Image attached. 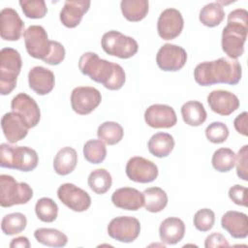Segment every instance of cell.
<instances>
[{
  "instance_id": "44dd1931",
  "label": "cell",
  "mask_w": 248,
  "mask_h": 248,
  "mask_svg": "<svg viewBox=\"0 0 248 248\" xmlns=\"http://www.w3.org/2000/svg\"><path fill=\"white\" fill-rule=\"evenodd\" d=\"M111 202L118 208L136 211L143 206L144 197L141 192L135 188L122 187L113 192Z\"/></svg>"
},
{
  "instance_id": "d4e9b609",
  "label": "cell",
  "mask_w": 248,
  "mask_h": 248,
  "mask_svg": "<svg viewBox=\"0 0 248 248\" xmlns=\"http://www.w3.org/2000/svg\"><path fill=\"white\" fill-rule=\"evenodd\" d=\"M77 163V151L73 147L65 146L56 153L53 160V169L57 174L67 175L76 169Z\"/></svg>"
},
{
  "instance_id": "ab89813d",
  "label": "cell",
  "mask_w": 248,
  "mask_h": 248,
  "mask_svg": "<svg viewBox=\"0 0 248 248\" xmlns=\"http://www.w3.org/2000/svg\"><path fill=\"white\" fill-rule=\"evenodd\" d=\"M193 223L198 231L208 232L215 223V214L209 208H202L195 213Z\"/></svg>"
},
{
  "instance_id": "cb8c5ba5",
  "label": "cell",
  "mask_w": 248,
  "mask_h": 248,
  "mask_svg": "<svg viewBox=\"0 0 248 248\" xmlns=\"http://www.w3.org/2000/svg\"><path fill=\"white\" fill-rule=\"evenodd\" d=\"M185 234V224L177 217L165 219L159 227V236L162 242L173 245L182 240Z\"/></svg>"
},
{
  "instance_id": "e575fe53",
  "label": "cell",
  "mask_w": 248,
  "mask_h": 248,
  "mask_svg": "<svg viewBox=\"0 0 248 248\" xmlns=\"http://www.w3.org/2000/svg\"><path fill=\"white\" fill-rule=\"evenodd\" d=\"M27 225V219L20 212H14L5 215L1 221L2 232L6 235H14L24 231Z\"/></svg>"
},
{
  "instance_id": "f35d334b",
  "label": "cell",
  "mask_w": 248,
  "mask_h": 248,
  "mask_svg": "<svg viewBox=\"0 0 248 248\" xmlns=\"http://www.w3.org/2000/svg\"><path fill=\"white\" fill-rule=\"evenodd\" d=\"M229 128L223 122H212L205 129V137L212 143H222L229 137Z\"/></svg>"
},
{
  "instance_id": "5b68a950",
  "label": "cell",
  "mask_w": 248,
  "mask_h": 248,
  "mask_svg": "<svg viewBox=\"0 0 248 248\" xmlns=\"http://www.w3.org/2000/svg\"><path fill=\"white\" fill-rule=\"evenodd\" d=\"M22 66L19 52L13 47H4L0 51V93L10 94L16 86L17 77Z\"/></svg>"
},
{
  "instance_id": "3957f363",
  "label": "cell",
  "mask_w": 248,
  "mask_h": 248,
  "mask_svg": "<svg viewBox=\"0 0 248 248\" xmlns=\"http://www.w3.org/2000/svg\"><path fill=\"white\" fill-rule=\"evenodd\" d=\"M222 31V49L229 58L236 59L244 52V43L248 32V13L244 9L232 11Z\"/></svg>"
},
{
  "instance_id": "bcb514c9",
  "label": "cell",
  "mask_w": 248,
  "mask_h": 248,
  "mask_svg": "<svg viewBox=\"0 0 248 248\" xmlns=\"http://www.w3.org/2000/svg\"><path fill=\"white\" fill-rule=\"evenodd\" d=\"M10 247L11 248H16V247L29 248L30 247V242H29V240L26 236H17L16 238L12 239V241L10 243Z\"/></svg>"
},
{
  "instance_id": "30bf717a",
  "label": "cell",
  "mask_w": 248,
  "mask_h": 248,
  "mask_svg": "<svg viewBox=\"0 0 248 248\" xmlns=\"http://www.w3.org/2000/svg\"><path fill=\"white\" fill-rule=\"evenodd\" d=\"M102 101L100 91L91 86H78L71 93V106L75 112L80 115L91 113Z\"/></svg>"
},
{
  "instance_id": "484cf974",
  "label": "cell",
  "mask_w": 248,
  "mask_h": 248,
  "mask_svg": "<svg viewBox=\"0 0 248 248\" xmlns=\"http://www.w3.org/2000/svg\"><path fill=\"white\" fill-rule=\"evenodd\" d=\"M148 151L155 157L164 158L170 154L174 147V140L170 134L158 132L147 142Z\"/></svg>"
},
{
  "instance_id": "7c38bea8",
  "label": "cell",
  "mask_w": 248,
  "mask_h": 248,
  "mask_svg": "<svg viewBox=\"0 0 248 248\" xmlns=\"http://www.w3.org/2000/svg\"><path fill=\"white\" fill-rule=\"evenodd\" d=\"M187 61L186 50L176 45H163L156 55L158 67L166 72H176L182 69Z\"/></svg>"
},
{
  "instance_id": "83f0119b",
  "label": "cell",
  "mask_w": 248,
  "mask_h": 248,
  "mask_svg": "<svg viewBox=\"0 0 248 248\" xmlns=\"http://www.w3.org/2000/svg\"><path fill=\"white\" fill-rule=\"evenodd\" d=\"M120 9L124 17L129 21H140L143 19L149 10L147 0H122Z\"/></svg>"
},
{
  "instance_id": "f6af8a7d",
  "label": "cell",
  "mask_w": 248,
  "mask_h": 248,
  "mask_svg": "<svg viewBox=\"0 0 248 248\" xmlns=\"http://www.w3.org/2000/svg\"><path fill=\"white\" fill-rule=\"evenodd\" d=\"M247 123H248V113L246 111H243L239 115H237L233 120V126L237 133L247 136Z\"/></svg>"
},
{
  "instance_id": "d6986e66",
  "label": "cell",
  "mask_w": 248,
  "mask_h": 248,
  "mask_svg": "<svg viewBox=\"0 0 248 248\" xmlns=\"http://www.w3.org/2000/svg\"><path fill=\"white\" fill-rule=\"evenodd\" d=\"M1 127L3 134L10 143H16L23 140L28 134V126L25 120L16 112H7L2 116Z\"/></svg>"
},
{
  "instance_id": "7a4b0ae2",
  "label": "cell",
  "mask_w": 248,
  "mask_h": 248,
  "mask_svg": "<svg viewBox=\"0 0 248 248\" xmlns=\"http://www.w3.org/2000/svg\"><path fill=\"white\" fill-rule=\"evenodd\" d=\"M241 65L237 59L220 57L213 61H204L198 64L194 70V78L202 86L216 83L234 85L241 78Z\"/></svg>"
},
{
  "instance_id": "ffe728a7",
  "label": "cell",
  "mask_w": 248,
  "mask_h": 248,
  "mask_svg": "<svg viewBox=\"0 0 248 248\" xmlns=\"http://www.w3.org/2000/svg\"><path fill=\"white\" fill-rule=\"evenodd\" d=\"M29 87L38 95H46L54 87V74L42 66L33 67L28 73Z\"/></svg>"
},
{
  "instance_id": "7402d4cb",
  "label": "cell",
  "mask_w": 248,
  "mask_h": 248,
  "mask_svg": "<svg viewBox=\"0 0 248 248\" xmlns=\"http://www.w3.org/2000/svg\"><path fill=\"white\" fill-rule=\"evenodd\" d=\"M91 2L88 0H76L65 1L64 6L60 12V21L68 28L77 27L83 15L89 10Z\"/></svg>"
},
{
  "instance_id": "8d00e7d4",
  "label": "cell",
  "mask_w": 248,
  "mask_h": 248,
  "mask_svg": "<svg viewBox=\"0 0 248 248\" xmlns=\"http://www.w3.org/2000/svg\"><path fill=\"white\" fill-rule=\"evenodd\" d=\"M37 217L46 223H51L56 220L58 215V206L50 198H41L35 204Z\"/></svg>"
},
{
  "instance_id": "603a6c76",
  "label": "cell",
  "mask_w": 248,
  "mask_h": 248,
  "mask_svg": "<svg viewBox=\"0 0 248 248\" xmlns=\"http://www.w3.org/2000/svg\"><path fill=\"white\" fill-rule=\"evenodd\" d=\"M221 226L233 238H246L248 235V218L243 212L227 211L222 216Z\"/></svg>"
},
{
  "instance_id": "4316f807",
  "label": "cell",
  "mask_w": 248,
  "mask_h": 248,
  "mask_svg": "<svg viewBox=\"0 0 248 248\" xmlns=\"http://www.w3.org/2000/svg\"><path fill=\"white\" fill-rule=\"evenodd\" d=\"M183 121L193 127L202 125L206 120V111L203 105L199 101H188L181 107Z\"/></svg>"
},
{
  "instance_id": "52a82bcc",
  "label": "cell",
  "mask_w": 248,
  "mask_h": 248,
  "mask_svg": "<svg viewBox=\"0 0 248 248\" xmlns=\"http://www.w3.org/2000/svg\"><path fill=\"white\" fill-rule=\"evenodd\" d=\"M101 45L106 53L121 59L130 58L139 50V45L134 38L116 30L106 32L102 37Z\"/></svg>"
},
{
  "instance_id": "d6a6232c",
  "label": "cell",
  "mask_w": 248,
  "mask_h": 248,
  "mask_svg": "<svg viewBox=\"0 0 248 248\" xmlns=\"http://www.w3.org/2000/svg\"><path fill=\"white\" fill-rule=\"evenodd\" d=\"M111 175L105 169L94 170L88 175V186L94 193L98 195L107 193L111 187Z\"/></svg>"
},
{
  "instance_id": "ba28073f",
  "label": "cell",
  "mask_w": 248,
  "mask_h": 248,
  "mask_svg": "<svg viewBox=\"0 0 248 248\" xmlns=\"http://www.w3.org/2000/svg\"><path fill=\"white\" fill-rule=\"evenodd\" d=\"M24 44L28 54L43 61L48 56L51 41L48 40L46 31L41 25H31L23 33Z\"/></svg>"
},
{
  "instance_id": "1f68e13d",
  "label": "cell",
  "mask_w": 248,
  "mask_h": 248,
  "mask_svg": "<svg viewBox=\"0 0 248 248\" xmlns=\"http://www.w3.org/2000/svg\"><path fill=\"white\" fill-rule=\"evenodd\" d=\"M124 132L122 126L114 121H106L102 123L97 130L99 140L108 145L118 143L123 138Z\"/></svg>"
},
{
  "instance_id": "8fae6325",
  "label": "cell",
  "mask_w": 248,
  "mask_h": 248,
  "mask_svg": "<svg viewBox=\"0 0 248 248\" xmlns=\"http://www.w3.org/2000/svg\"><path fill=\"white\" fill-rule=\"evenodd\" d=\"M57 197L67 207L76 212H82L91 205L89 194L73 183H64L57 190Z\"/></svg>"
},
{
  "instance_id": "b9f144b4",
  "label": "cell",
  "mask_w": 248,
  "mask_h": 248,
  "mask_svg": "<svg viewBox=\"0 0 248 248\" xmlns=\"http://www.w3.org/2000/svg\"><path fill=\"white\" fill-rule=\"evenodd\" d=\"M65 48L64 46L56 41H51V47L48 56L44 60L45 63L49 65H58L60 64L65 58Z\"/></svg>"
},
{
  "instance_id": "9c48e42d",
  "label": "cell",
  "mask_w": 248,
  "mask_h": 248,
  "mask_svg": "<svg viewBox=\"0 0 248 248\" xmlns=\"http://www.w3.org/2000/svg\"><path fill=\"white\" fill-rule=\"evenodd\" d=\"M140 232V221L133 216L115 217L108 225V235L119 242H133L138 238Z\"/></svg>"
},
{
  "instance_id": "9a60e30c",
  "label": "cell",
  "mask_w": 248,
  "mask_h": 248,
  "mask_svg": "<svg viewBox=\"0 0 248 248\" xmlns=\"http://www.w3.org/2000/svg\"><path fill=\"white\" fill-rule=\"evenodd\" d=\"M12 111L18 113L26 122L28 128L37 126L41 119V111L36 101L26 93H18L11 102Z\"/></svg>"
},
{
  "instance_id": "ee69618b",
  "label": "cell",
  "mask_w": 248,
  "mask_h": 248,
  "mask_svg": "<svg viewBox=\"0 0 248 248\" xmlns=\"http://www.w3.org/2000/svg\"><path fill=\"white\" fill-rule=\"evenodd\" d=\"M230 244L226 237L220 232H213L209 234L204 241L205 248H215V247H228Z\"/></svg>"
},
{
  "instance_id": "60d3db41",
  "label": "cell",
  "mask_w": 248,
  "mask_h": 248,
  "mask_svg": "<svg viewBox=\"0 0 248 248\" xmlns=\"http://www.w3.org/2000/svg\"><path fill=\"white\" fill-rule=\"evenodd\" d=\"M236 174L244 181H248V145H243L235 155Z\"/></svg>"
},
{
  "instance_id": "d590c367",
  "label": "cell",
  "mask_w": 248,
  "mask_h": 248,
  "mask_svg": "<svg viewBox=\"0 0 248 248\" xmlns=\"http://www.w3.org/2000/svg\"><path fill=\"white\" fill-rule=\"evenodd\" d=\"M83 156L91 164H101L107 156V147L101 140H89L83 145Z\"/></svg>"
},
{
  "instance_id": "74e56055",
  "label": "cell",
  "mask_w": 248,
  "mask_h": 248,
  "mask_svg": "<svg viewBox=\"0 0 248 248\" xmlns=\"http://www.w3.org/2000/svg\"><path fill=\"white\" fill-rule=\"evenodd\" d=\"M18 3L23 14L28 18H43L47 13V8L44 0H20Z\"/></svg>"
},
{
  "instance_id": "6da1fadb",
  "label": "cell",
  "mask_w": 248,
  "mask_h": 248,
  "mask_svg": "<svg viewBox=\"0 0 248 248\" xmlns=\"http://www.w3.org/2000/svg\"><path fill=\"white\" fill-rule=\"evenodd\" d=\"M78 68L83 75L109 90L120 89L126 80L125 72L119 64L102 59L95 52L83 53L78 60Z\"/></svg>"
},
{
  "instance_id": "4dcf8cb0",
  "label": "cell",
  "mask_w": 248,
  "mask_h": 248,
  "mask_svg": "<svg viewBox=\"0 0 248 248\" xmlns=\"http://www.w3.org/2000/svg\"><path fill=\"white\" fill-rule=\"evenodd\" d=\"M225 18V11L221 4L212 2L204 5L200 11L199 19L207 27L218 26Z\"/></svg>"
},
{
  "instance_id": "7bdbcfd3",
  "label": "cell",
  "mask_w": 248,
  "mask_h": 248,
  "mask_svg": "<svg viewBox=\"0 0 248 248\" xmlns=\"http://www.w3.org/2000/svg\"><path fill=\"white\" fill-rule=\"evenodd\" d=\"M230 199L237 205L247 206V188L236 184L230 188L229 190Z\"/></svg>"
},
{
  "instance_id": "836d02e7",
  "label": "cell",
  "mask_w": 248,
  "mask_h": 248,
  "mask_svg": "<svg viewBox=\"0 0 248 248\" xmlns=\"http://www.w3.org/2000/svg\"><path fill=\"white\" fill-rule=\"evenodd\" d=\"M235 155L236 154L231 148H219L212 155V167L217 171L228 172L235 165Z\"/></svg>"
},
{
  "instance_id": "ac0fdd59",
  "label": "cell",
  "mask_w": 248,
  "mask_h": 248,
  "mask_svg": "<svg viewBox=\"0 0 248 248\" xmlns=\"http://www.w3.org/2000/svg\"><path fill=\"white\" fill-rule=\"evenodd\" d=\"M207 103L212 111L228 116L239 108V100L236 95L227 90H213L207 96Z\"/></svg>"
},
{
  "instance_id": "5bb4252c",
  "label": "cell",
  "mask_w": 248,
  "mask_h": 248,
  "mask_svg": "<svg viewBox=\"0 0 248 248\" xmlns=\"http://www.w3.org/2000/svg\"><path fill=\"white\" fill-rule=\"evenodd\" d=\"M184 26V20L181 13L174 8L164 10L159 16L157 21V30L159 36L166 41L173 40L180 35Z\"/></svg>"
},
{
  "instance_id": "4fadbf2b",
  "label": "cell",
  "mask_w": 248,
  "mask_h": 248,
  "mask_svg": "<svg viewBox=\"0 0 248 248\" xmlns=\"http://www.w3.org/2000/svg\"><path fill=\"white\" fill-rule=\"evenodd\" d=\"M159 170L155 163L140 156H135L128 160L126 174L132 181L139 183H149L158 176Z\"/></svg>"
},
{
  "instance_id": "f546056e",
  "label": "cell",
  "mask_w": 248,
  "mask_h": 248,
  "mask_svg": "<svg viewBox=\"0 0 248 248\" xmlns=\"http://www.w3.org/2000/svg\"><path fill=\"white\" fill-rule=\"evenodd\" d=\"M36 240L48 247H63L68 242V236L56 229L40 228L34 232Z\"/></svg>"
},
{
  "instance_id": "e0dca14e",
  "label": "cell",
  "mask_w": 248,
  "mask_h": 248,
  "mask_svg": "<svg viewBox=\"0 0 248 248\" xmlns=\"http://www.w3.org/2000/svg\"><path fill=\"white\" fill-rule=\"evenodd\" d=\"M24 31V22L13 8H4L0 12V35L5 41H17ZM24 33V32H23Z\"/></svg>"
},
{
  "instance_id": "8992f818",
  "label": "cell",
  "mask_w": 248,
  "mask_h": 248,
  "mask_svg": "<svg viewBox=\"0 0 248 248\" xmlns=\"http://www.w3.org/2000/svg\"><path fill=\"white\" fill-rule=\"evenodd\" d=\"M33 197V190L26 182H17L12 175H0V205L10 207L25 204Z\"/></svg>"
},
{
  "instance_id": "f1b7e54d",
  "label": "cell",
  "mask_w": 248,
  "mask_h": 248,
  "mask_svg": "<svg viewBox=\"0 0 248 248\" xmlns=\"http://www.w3.org/2000/svg\"><path fill=\"white\" fill-rule=\"evenodd\" d=\"M142 194L144 197V208L149 212H160L168 204V195L160 187H149Z\"/></svg>"
},
{
  "instance_id": "2e32d148",
  "label": "cell",
  "mask_w": 248,
  "mask_h": 248,
  "mask_svg": "<svg viewBox=\"0 0 248 248\" xmlns=\"http://www.w3.org/2000/svg\"><path fill=\"white\" fill-rule=\"evenodd\" d=\"M144 120L151 128H170L176 124L177 117L171 107L163 104H155L146 108Z\"/></svg>"
},
{
  "instance_id": "277c9868",
  "label": "cell",
  "mask_w": 248,
  "mask_h": 248,
  "mask_svg": "<svg viewBox=\"0 0 248 248\" xmlns=\"http://www.w3.org/2000/svg\"><path fill=\"white\" fill-rule=\"evenodd\" d=\"M39 157L37 152L28 146L0 145V166L17 170L20 171H31L38 166Z\"/></svg>"
}]
</instances>
